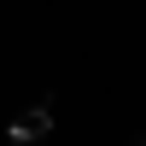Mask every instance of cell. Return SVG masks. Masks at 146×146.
<instances>
[{
  "mask_svg": "<svg viewBox=\"0 0 146 146\" xmlns=\"http://www.w3.org/2000/svg\"><path fill=\"white\" fill-rule=\"evenodd\" d=\"M47 129H53V100H41V105H23V111L6 123V135L18 140V146H29V140H41Z\"/></svg>",
  "mask_w": 146,
  "mask_h": 146,
  "instance_id": "6da1fadb",
  "label": "cell"
}]
</instances>
